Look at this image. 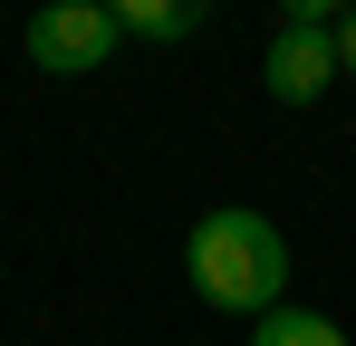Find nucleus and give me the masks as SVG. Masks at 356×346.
Masks as SVG:
<instances>
[{
  "mask_svg": "<svg viewBox=\"0 0 356 346\" xmlns=\"http://www.w3.org/2000/svg\"><path fill=\"white\" fill-rule=\"evenodd\" d=\"M116 49H125L116 0H49V10H29V67L39 77H87Z\"/></svg>",
  "mask_w": 356,
  "mask_h": 346,
  "instance_id": "2",
  "label": "nucleus"
},
{
  "mask_svg": "<svg viewBox=\"0 0 356 346\" xmlns=\"http://www.w3.org/2000/svg\"><path fill=\"white\" fill-rule=\"evenodd\" d=\"M337 77H347V67H337V29H280V39L260 49V87H270L280 106H318Z\"/></svg>",
  "mask_w": 356,
  "mask_h": 346,
  "instance_id": "3",
  "label": "nucleus"
},
{
  "mask_svg": "<svg viewBox=\"0 0 356 346\" xmlns=\"http://www.w3.org/2000/svg\"><path fill=\"white\" fill-rule=\"evenodd\" d=\"M337 67L356 77V10H337Z\"/></svg>",
  "mask_w": 356,
  "mask_h": 346,
  "instance_id": "6",
  "label": "nucleus"
},
{
  "mask_svg": "<svg viewBox=\"0 0 356 346\" xmlns=\"http://www.w3.org/2000/svg\"><path fill=\"white\" fill-rule=\"evenodd\" d=\"M250 346H347L337 318H318V308H280V318H260V337Z\"/></svg>",
  "mask_w": 356,
  "mask_h": 346,
  "instance_id": "5",
  "label": "nucleus"
},
{
  "mask_svg": "<svg viewBox=\"0 0 356 346\" xmlns=\"http://www.w3.org/2000/svg\"><path fill=\"white\" fill-rule=\"evenodd\" d=\"M183 270H193V288H202V308H222V318H250V327H260V318L289 308V240H280V222H260L250 202L202 212Z\"/></svg>",
  "mask_w": 356,
  "mask_h": 346,
  "instance_id": "1",
  "label": "nucleus"
},
{
  "mask_svg": "<svg viewBox=\"0 0 356 346\" xmlns=\"http://www.w3.org/2000/svg\"><path fill=\"white\" fill-rule=\"evenodd\" d=\"M116 29L125 39H193L202 10H193V0H116Z\"/></svg>",
  "mask_w": 356,
  "mask_h": 346,
  "instance_id": "4",
  "label": "nucleus"
}]
</instances>
